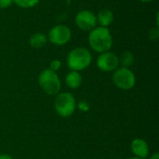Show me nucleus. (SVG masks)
Listing matches in <instances>:
<instances>
[{
    "label": "nucleus",
    "instance_id": "a211bd4d",
    "mask_svg": "<svg viewBox=\"0 0 159 159\" xmlns=\"http://www.w3.org/2000/svg\"><path fill=\"white\" fill-rule=\"evenodd\" d=\"M13 4L12 0H0V9H6Z\"/></svg>",
    "mask_w": 159,
    "mask_h": 159
},
{
    "label": "nucleus",
    "instance_id": "39448f33",
    "mask_svg": "<svg viewBox=\"0 0 159 159\" xmlns=\"http://www.w3.org/2000/svg\"><path fill=\"white\" fill-rule=\"evenodd\" d=\"M113 82L120 89L129 90L131 89L136 83V77L134 73L126 67H118L114 71Z\"/></svg>",
    "mask_w": 159,
    "mask_h": 159
},
{
    "label": "nucleus",
    "instance_id": "aec40b11",
    "mask_svg": "<svg viewBox=\"0 0 159 159\" xmlns=\"http://www.w3.org/2000/svg\"><path fill=\"white\" fill-rule=\"evenodd\" d=\"M156 26L159 27V12H157L156 15Z\"/></svg>",
    "mask_w": 159,
    "mask_h": 159
},
{
    "label": "nucleus",
    "instance_id": "4be33fe9",
    "mask_svg": "<svg viewBox=\"0 0 159 159\" xmlns=\"http://www.w3.org/2000/svg\"><path fill=\"white\" fill-rule=\"evenodd\" d=\"M140 1L143 2V3H150V2H152L154 0H140Z\"/></svg>",
    "mask_w": 159,
    "mask_h": 159
},
{
    "label": "nucleus",
    "instance_id": "9d476101",
    "mask_svg": "<svg viewBox=\"0 0 159 159\" xmlns=\"http://www.w3.org/2000/svg\"><path fill=\"white\" fill-rule=\"evenodd\" d=\"M96 18H97V24H99V26L108 28L114 22L115 15L111 9L103 8L98 12Z\"/></svg>",
    "mask_w": 159,
    "mask_h": 159
},
{
    "label": "nucleus",
    "instance_id": "f8f14e48",
    "mask_svg": "<svg viewBox=\"0 0 159 159\" xmlns=\"http://www.w3.org/2000/svg\"><path fill=\"white\" fill-rule=\"evenodd\" d=\"M48 43V36L43 33H34L29 38V44L34 48H41Z\"/></svg>",
    "mask_w": 159,
    "mask_h": 159
},
{
    "label": "nucleus",
    "instance_id": "0eeeda50",
    "mask_svg": "<svg viewBox=\"0 0 159 159\" xmlns=\"http://www.w3.org/2000/svg\"><path fill=\"white\" fill-rule=\"evenodd\" d=\"M75 22L80 30L89 32L97 26V18L92 11L83 9L75 15Z\"/></svg>",
    "mask_w": 159,
    "mask_h": 159
},
{
    "label": "nucleus",
    "instance_id": "423d86ee",
    "mask_svg": "<svg viewBox=\"0 0 159 159\" xmlns=\"http://www.w3.org/2000/svg\"><path fill=\"white\" fill-rule=\"evenodd\" d=\"M48 41L55 46H64L68 44L72 38L71 29L64 24H57L53 26L48 34Z\"/></svg>",
    "mask_w": 159,
    "mask_h": 159
},
{
    "label": "nucleus",
    "instance_id": "ddd939ff",
    "mask_svg": "<svg viewBox=\"0 0 159 159\" xmlns=\"http://www.w3.org/2000/svg\"><path fill=\"white\" fill-rule=\"evenodd\" d=\"M119 59V64H121V67H126V68H129L135 61V57L134 54L131 51L126 50L124 51L120 57H118Z\"/></svg>",
    "mask_w": 159,
    "mask_h": 159
},
{
    "label": "nucleus",
    "instance_id": "7ed1b4c3",
    "mask_svg": "<svg viewBox=\"0 0 159 159\" xmlns=\"http://www.w3.org/2000/svg\"><path fill=\"white\" fill-rule=\"evenodd\" d=\"M38 85L42 90L50 96L57 95L61 90V80L56 72L50 69L43 70L38 75Z\"/></svg>",
    "mask_w": 159,
    "mask_h": 159
},
{
    "label": "nucleus",
    "instance_id": "9b49d317",
    "mask_svg": "<svg viewBox=\"0 0 159 159\" xmlns=\"http://www.w3.org/2000/svg\"><path fill=\"white\" fill-rule=\"evenodd\" d=\"M83 82V77L79 72L76 71H70L65 76V84L68 88L72 89H78Z\"/></svg>",
    "mask_w": 159,
    "mask_h": 159
},
{
    "label": "nucleus",
    "instance_id": "dca6fc26",
    "mask_svg": "<svg viewBox=\"0 0 159 159\" xmlns=\"http://www.w3.org/2000/svg\"><path fill=\"white\" fill-rule=\"evenodd\" d=\"M61 61L60 60L55 59V60H52V61H50V63H49V68H48V69H50L51 71L57 72V71H59V70L61 69Z\"/></svg>",
    "mask_w": 159,
    "mask_h": 159
},
{
    "label": "nucleus",
    "instance_id": "1a4fd4ad",
    "mask_svg": "<svg viewBox=\"0 0 159 159\" xmlns=\"http://www.w3.org/2000/svg\"><path fill=\"white\" fill-rule=\"evenodd\" d=\"M130 149L132 154L141 158H145L149 155V147L147 143L140 138L134 139L130 143Z\"/></svg>",
    "mask_w": 159,
    "mask_h": 159
},
{
    "label": "nucleus",
    "instance_id": "412c9836",
    "mask_svg": "<svg viewBox=\"0 0 159 159\" xmlns=\"http://www.w3.org/2000/svg\"><path fill=\"white\" fill-rule=\"evenodd\" d=\"M150 159H159V154L158 153H155L152 155V157H150Z\"/></svg>",
    "mask_w": 159,
    "mask_h": 159
},
{
    "label": "nucleus",
    "instance_id": "5701e85b",
    "mask_svg": "<svg viewBox=\"0 0 159 159\" xmlns=\"http://www.w3.org/2000/svg\"><path fill=\"white\" fill-rule=\"evenodd\" d=\"M128 159H145V158H141V157H129Z\"/></svg>",
    "mask_w": 159,
    "mask_h": 159
},
{
    "label": "nucleus",
    "instance_id": "6e6552de",
    "mask_svg": "<svg viewBox=\"0 0 159 159\" xmlns=\"http://www.w3.org/2000/svg\"><path fill=\"white\" fill-rule=\"evenodd\" d=\"M97 67L102 72H114L119 66V59L112 51L101 53L96 61Z\"/></svg>",
    "mask_w": 159,
    "mask_h": 159
},
{
    "label": "nucleus",
    "instance_id": "20e7f679",
    "mask_svg": "<svg viewBox=\"0 0 159 159\" xmlns=\"http://www.w3.org/2000/svg\"><path fill=\"white\" fill-rule=\"evenodd\" d=\"M76 102L70 92L58 93L54 101V108L61 117H70L75 111Z\"/></svg>",
    "mask_w": 159,
    "mask_h": 159
},
{
    "label": "nucleus",
    "instance_id": "2eb2a0df",
    "mask_svg": "<svg viewBox=\"0 0 159 159\" xmlns=\"http://www.w3.org/2000/svg\"><path fill=\"white\" fill-rule=\"evenodd\" d=\"M148 38L152 41H157L159 38V27L155 26L149 29L148 31Z\"/></svg>",
    "mask_w": 159,
    "mask_h": 159
},
{
    "label": "nucleus",
    "instance_id": "f3484780",
    "mask_svg": "<svg viewBox=\"0 0 159 159\" xmlns=\"http://www.w3.org/2000/svg\"><path fill=\"white\" fill-rule=\"evenodd\" d=\"M77 107H78V109L80 110V111H82V112H88L89 110V104L87 102H85V101H82V102H80L79 103H78V105H77Z\"/></svg>",
    "mask_w": 159,
    "mask_h": 159
},
{
    "label": "nucleus",
    "instance_id": "f257e3e1",
    "mask_svg": "<svg viewBox=\"0 0 159 159\" xmlns=\"http://www.w3.org/2000/svg\"><path fill=\"white\" fill-rule=\"evenodd\" d=\"M88 42L93 51L101 54L110 51L114 44V38L111 31L107 27L96 26L89 31Z\"/></svg>",
    "mask_w": 159,
    "mask_h": 159
},
{
    "label": "nucleus",
    "instance_id": "4468645a",
    "mask_svg": "<svg viewBox=\"0 0 159 159\" xmlns=\"http://www.w3.org/2000/svg\"><path fill=\"white\" fill-rule=\"evenodd\" d=\"M13 4L17 5L20 8H32L38 5L40 0H12Z\"/></svg>",
    "mask_w": 159,
    "mask_h": 159
},
{
    "label": "nucleus",
    "instance_id": "f03ea898",
    "mask_svg": "<svg viewBox=\"0 0 159 159\" xmlns=\"http://www.w3.org/2000/svg\"><path fill=\"white\" fill-rule=\"evenodd\" d=\"M67 66L71 71L80 72L87 69L92 62L91 52L83 47L73 48L67 55Z\"/></svg>",
    "mask_w": 159,
    "mask_h": 159
},
{
    "label": "nucleus",
    "instance_id": "6ab92c4d",
    "mask_svg": "<svg viewBox=\"0 0 159 159\" xmlns=\"http://www.w3.org/2000/svg\"><path fill=\"white\" fill-rule=\"evenodd\" d=\"M0 159H12V157L9 155L3 154V155H0Z\"/></svg>",
    "mask_w": 159,
    "mask_h": 159
}]
</instances>
